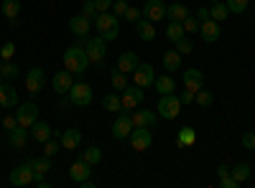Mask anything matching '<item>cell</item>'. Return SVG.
<instances>
[{
  "label": "cell",
  "mask_w": 255,
  "mask_h": 188,
  "mask_svg": "<svg viewBox=\"0 0 255 188\" xmlns=\"http://www.w3.org/2000/svg\"><path fill=\"white\" fill-rule=\"evenodd\" d=\"M64 69H69L72 74H84L90 69V56L87 51H84L82 46H69L67 51H64Z\"/></svg>",
  "instance_id": "cell-1"
},
{
  "label": "cell",
  "mask_w": 255,
  "mask_h": 188,
  "mask_svg": "<svg viewBox=\"0 0 255 188\" xmlns=\"http://www.w3.org/2000/svg\"><path fill=\"white\" fill-rule=\"evenodd\" d=\"M95 28H97L100 38H105V41H115L118 33H120V18H118L113 10L100 13V15L95 18Z\"/></svg>",
  "instance_id": "cell-2"
},
{
  "label": "cell",
  "mask_w": 255,
  "mask_h": 188,
  "mask_svg": "<svg viewBox=\"0 0 255 188\" xmlns=\"http://www.w3.org/2000/svg\"><path fill=\"white\" fill-rule=\"evenodd\" d=\"M156 110H158V117H163V120H176L181 112V102L176 94H161Z\"/></svg>",
  "instance_id": "cell-3"
},
{
  "label": "cell",
  "mask_w": 255,
  "mask_h": 188,
  "mask_svg": "<svg viewBox=\"0 0 255 188\" xmlns=\"http://www.w3.org/2000/svg\"><path fill=\"white\" fill-rule=\"evenodd\" d=\"M113 137L115 140H128L130 137V132H133V120H130V115H128V110H120L118 112V117H115V122H113Z\"/></svg>",
  "instance_id": "cell-4"
},
{
  "label": "cell",
  "mask_w": 255,
  "mask_h": 188,
  "mask_svg": "<svg viewBox=\"0 0 255 188\" xmlns=\"http://www.w3.org/2000/svg\"><path fill=\"white\" fill-rule=\"evenodd\" d=\"M84 51H87L90 56V64H100V61L105 59V54H108V41L95 36V38H87L84 41Z\"/></svg>",
  "instance_id": "cell-5"
},
{
  "label": "cell",
  "mask_w": 255,
  "mask_h": 188,
  "mask_svg": "<svg viewBox=\"0 0 255 188\" xmlns=\"http://www.w3.org/2000/svg\"><path fill=\"white\" fill-rule=\"evenodd\" d=\"M15 120H18L20 127L31 130V125L38 120V104H36V102H23V104L15 110Z\"/></svg>",
  "instance_id": "cell-6"
},
{
  "label": "cell",
  "mask_w": 255,
  "mask_h": 188,
  "mask_svg": "<svg viewBox=\"0 0 255 188\" xmlns=\"http://www.w3.org/2000/svg\"><path fill=\"white\" fill-rule=\"evenodd\" d=\"M69 102L74 104V107H90V102H92V89H90V84H72V89H69Z\"/></svg>",
  "instance_id": "cell-7"
},
{
  "label": "cell",
  "mask_w": 255,
  "mask_h": 188,
  "mask_svg": "<svg viewBox=\"0 0 255 188\" xmlns=\"http://www.w3.org/2000/svg\"><path fill=\"white\" fill-rule=\"evenodd\" d=\"M153 81H156V71L151 64H138V69L133 71V84H138L140 89H148V87H153Z\"/></svg>",
  "instance_id": "cell-8"
},
{
  "label": "cell",
  "mask_w": 255,
  "mask_h": 188,
  "mask_svg": "<svg viewBox=\"0 0 255 188\" xmlns=\"http://www.w3.org/2000/svg\"><path fill=\"white\" fill-rule=\"evenodd\" d=\"M128 140H130L133 150H148V148H151V142H153L151 127H133V132H130Z\"/></svg>",
  "instance_id": "cell-9"
},
{
  "label": "cell",
  "mask_w": 255,
  "mask_h": 188,
  "mask_svg": "<svg viewBox=\"0 0 255 188\" xmlns=\"http://www.w3.org/2000/svg\"><path fill=\"white\" fill-rule=\"evenodd\" d=\"M143 99H145V92H143L138 84H133V87L123 89V97H120V102H123V110H135L138 104H143Z\"/></svg>",
  "instance_id": "cell-10"
},
{
  "label": "cell",
  "mask_w": 255,
  "mask_h": 188,
  "mask_svg": "<svg viewBox=\"0 0 255 188\" xmlns=\"http://www.w3.org/2000/svg\"><path fill=\"white\" fill-rule=\"evenodd\" d=\"M166 8H168V5L163 3V0H145V5H143L140 10H143V18L158 23V20L166 18Z\"/></svg>",
  "instance_id": "cell-11"
},
{
  "label": "cell",
  "mask_w": 255,
  "mask_h": 188,
  "mask_svg": "<svg viewBox=\"0 0 255 188\" xmlns=\"http://www.w3.org/2000/svg\"><path fill=\"white\" fill-rule=\"evenodd\" d=\"M10 183L13 186H31L33 183V168H31V160H26L23 165L10 171Z\"/></svg>",
  "instance_id": "cell-12"
},
{
  "label": "cell",
  "mask_w": 255,
  "mask_h": 188,
  "mask_svg": "<svg viewBox=\"0 0 255 188\" xmlns=\"http://www.w3.org/2000/svg\"><path fill=\"white\" fill-rule=\"evenodd\" d=\"M72 84H74V79H72V71H69V69L56 71L54 79H51V87H54L56 94H67V92L72 89Z\"/></svg>",
  "instance_id": "cell-13"
},
{
  "label": "cell",
  "mask_w": 255,
  "mask_h": 188,
  "mask_svg": "<svg viewBox=\"0 0 255 188\" xmlns=\"http://www.w3.org/2000/svg\"><path fill=\"white\" fill-rule=\"evenodd\" d=\"M44 84H46V74H44V69H31L28 74H26V89L31 92V94H38L41 89H44Z\"/></svg>",
  "instance_id": "cell-14"
},
{
  "label": "cell",
  "mask_w": 255,
  "mask_h": 188,
  "mask_svg": "<svg viewBox=\"0 0 255 188\" xmlns=\"http://www.w3.org/2000/svg\"><path fill=\"white\" fill-rule=\"evenodd\" d=\"M130 120H133V127H153V125L158 122V112H153V110H135L130 115Z\"/></svg>",
  "instance_id": "cell-15"
},
{
  "label": "cell",
  "mask_w": 255,
  "mask_h": 188,
  "mask_svg": "<svg viewBox=\"0 0 255 188\" xmlns=\"http://www.w3.org/2000/svg\"><path fill=\"white\" fill-rule=\"evenodd\" d=\"M220 23H217V20H202V26H199V36H202V41H204V44H215V41L220 38Z\"/></svg>",
  "instance_id": "cell-16"
},
{
  "label": "cell",
  "mask_w": 255,
  "mask_h": 188,
  "mask_svg": "<svg viewBox=\"0 0 255 188\" xmlns=\"http://www.w3.org/2000/svg\"><path fill=\"white\" fill-rule=\"evenodd\" d=\"M184 87L197 94L204 87V74L199 69H184Z\"/></svg>",
  "instance_id": "cell-17"
},
{
  "label": "cell",
  "mask_w": 255,
  "mask_h": 188,
  "mask_svg": "<svg viewBox=\"0 0 255 188\" xmlns=\"http://www.w3.org/2000/svg\"><path fill=\"white\" fill-rule=\"evenodd\" d=\"M138 54H133V51H125V54H120V59H118V69L123 71V74H133L135 69H138Z\"/></svg>",
  "instance_id": "cell-18"
},
{
  "label": "cell",
  "mask_w": 255,
  "mask_h": 188,
  "mask_svg": "<svg viewBox=\"0 0 255 188\" xmlns=\"http://www.w3.org/2000/svg\"><path fill=\"white\" fill-rule=\"evenodd\" d=\"M26 137H28V130L26 127H13V130H8V145L13 150H23L26 148Z\"/></svg>",
  "instance_id": "cell-19"
},
{
  "label": "cell",
  "mask_w": 255,
  "mask_h": 188,
  "mask_svg": "<svg viewBox=\"0 0 255 188\" xmlns=\"http://www.w3.org/2000/svg\"><path fill=\"white\" fill-rule=\"evenodd\" d=\"M90 28H92V20H90V18H84L82 13H79V15H74V18L69 20V31H72L77 38H79V36H87V33H90Z\"/></svg>",
  "instance_id": "cell-20"
},
{
  "label": "cell",
  "mask_w": 255,
  "mask_h": 188,
  "mask_svg": "<svg viewBox=\"0 0 255 188\" xmlns=\"http://www.w3.org/2000/svg\"><path fill=\"white\" fill-rule=\"evenodd\" d=\"M135 33H138L140 41H153V38H156V26H153V20H148V18L135 20Z\"/></svg>",
  "instance_id": "cell-21"
},
{
  "label": "cell",
  "mask_w": 255,
  "mask_h": 188,
  "mask_svg": "<svg viewBox=\"0 0 255 188\" xmlns=\"http://www.w3.org/2000/svg\"><path fill=\"white\" fill-rule=\"evenodd\" d=\"M69 178L74 181V183H79V181H84V178H90V163L87 160H74L72 165H69Z\"/></svg>",
  "instance_id": "cell-22"
},
{
  "label": "cell",
  "mask_w": 255,
  "mask_h": 188,
  "mask_svg": "<svg viewBox=\"0 0 255 188\" xmlns=\"http://www.w3.org/2000/svg\"><path fill=\"white\" fill-rule=\"evenodd\" d=\"M31 168H33V181H38V178H46V173L51 171V158H49V155L33 158V160H31Z\"/></svg>",
  "instance_id": "cell-23"
},
{
  "label": "cell",
  "mask_w": 255,
  "mask_h": 188,
  "mask_svg": "<svg viewBox=\"0 0 255 188\" xmlns=\"http://www.w3.org/2000/svg\"><path fill=\"white\" fill-rule=\"evenodd\" d=\"M79 142H82V132H79L77 127H69V130L61 132V148H64V150L79 148Z\"/></svg>",
  "instance_id": "cell-24"
},
{
  "label": "cell",
  "mask_w": 255,
  "mask_h": 188,
  "mask_svg": "<svg viewBox=\"0 0 255 188\" xmlns=\"http://www.w3.org/2000/svg\"><path fill=\"white\" fill-rule=\"evenodd\" d=\"M15 104H18V92L3 81V84H0V107L10 110V107H15Z\"/></svg>",
  "instance_id": "cell-25"
},
{
  "label": "cell",
  "mask_w": 255,
  "mask_h": 188,
  "mask_svg": "<svg viewBox=\"0 0 255 188\" xmlns=\"http://www.w3.org/2000/svg\"><path fill=\"white\" fill-rule=\"evenodd\" d=\"M153 87L158 94H174L176 92V81L171 79V74H163V76H156Z\"/></svg>",
  "instance_id": "cell-26"
},
{
  "label": "cell",
  "mask_w": 255,
  "mask_h": 188,
  "mask_svg": "<svg viewBox=\"0 0 255 188\" xmlns=\"http://www.w3.org/2000/svg\"><path fill=\"white\" fill-rule=\"evenodd\" d=\"M194 142H197V130L194 127H189V125H186V127L179 130V135H176V145H179V148H191Z\"/></svg>",
  "instance_id": "cell-27"
},
{
  "label": "cell",
  "mask_w": 255,
  "mask_h": 188,
  "mask_svg": "<svg viewBox=\"0 0 255 188\" xmlns=\"http://www.w3.org/2000/svg\"><path fill=\"white\" fill-rule=\"evenodd\" d=\"M31 130H33V140H38V142H46V140H51V135H54V130L49 127L46 122H41V120H36V122L31 125Z\"/></svg>",
  "instance_id": "cell-28"
},
{
  "label": "cell",
  "mask_w": 255,
  "mask_h": 188,
  "mask_svg": "<svg viewBox=\"0 0 255 188\" xmlns=\"http://www.w3.org/2000/svg\"><path fill=\"white\" fill-rule=\"evenodd\" d=\"M186 31H184V23L181 20H168V28H166V38L171 41V44H176L179 38H184Z\"/></svg>",
  "instance_id": "cell-29"
},
{
  "label": "cell",
  "mask_w": 255,
  "mask_h": 188,
  "mask_svg": "<svg viewBox=\"0 0 255 188\" xmlns=\"http://www.w3.org/2000/svg\"><path fill=\"white\" fill-rule=\"evenodd\" d=\"M163 69L171 74V71H176V69H181V54L179 51H166L163 54Z\"/></svg>",
  "instance_id": "cell-30"
},
{
  "label": "cell",
  "mask_w": 255,
  "mask_h": 188,
  "mask_svg": "<svg viewBox=\"0 0 255 188\" xmlns=\"http://www.w3.org/2000/svg\"><path fill=\"white\" fill-rule=\"evenodd\" d=\"M230 15V8H227V3H222V0H217V3H212V8H209V18L212 20H217V23H222V20Z\"/></svg>",
  "instance_id": "cell-31"
},
{
  "label": "cell",
  "mask_w": 255,
  "mask_h": 188,
  "mask_svg": "<svg viewBox=\"0 0 255 188\" xmlns=\"http://www.w3.org/2000/svg\"><path fill=\"white\" fill-rule=\"evenodd\" d=\"M110 84H113V89H128V74H123L118 66L115 69H110Z\"/></svg>",
  "instance_id": "cell-32"
},
{
  "label": "cell",
  "mask_w": 255,
  "mask_h": 188,
  "mask_svg": "<svg viewBox=\"0 0 255 188\" xmlns=\"http://www.w3.org/2000/svg\"><path fill=\"white\" fill-rule=\"evenodd\" d=\"M166 15H168V20H184L189 15V8L181 5V3H174V5L166 8Z\"/></svg>",
  "instance_id": "cell-33"
},
{
  "label": "cell",
  "mask_w": 255,
  "mask_h": 188,
  "mask_svg": "<svg viewBox=\"0 0 255 188\" xmlns=\"http://www.w3.org/2000/svg\"><path fill=\"white\" fill-rule=\"evenodd\" d=\"M0 76H3V79H18L20 69L13 64V61H0Z\"/></svg>",
  "instance_id": "cell-34"
},
{
  "label": "cell",
  "mask_w": 255,
  "mask_h": 188,
  "mask_svg": "<svg viewBox=\"0 0 255 188\" xmlns=\"http://www.w3.org/2000/svg\"><path fill=\"white\" fill-rule=\"evenodd\" d=\"M18 13H20V0H3V15L8 20L18 18Z\"/></svg>",
  "instance_id": "cell-35"
},
{
  "label": "cell",
  "mask_w": 255,
  "mask_h": 188,
  "mask_svg": "<svg viewBox=\"0 0 255 188\" xmlns=\"http://www.w3.org/2000/svg\"><path fill=\"white\" fill-rule=\"evenodd\" d=\"M230 176L235 178V181H240V183H245V181L250 178V165H248V163H238L235 168L230 171Z\"/></svg>",
  "instance_id": "cell-36"
},
{
  "label": "cell",
  "mask_w": 255,
  "mask_h": 188,
  "mask_svg": "<svg viewBox=\"0 0 255 188\" xmlns=\"http://www.w3.org/2000/svg\"><path fill=\"white\" fill-rule=\"evenodd\" d=\"M102 107L108 110V112H120V110H123V102H120V97H118V94H105Z\"/></svg>",
  "instance_id": "cell-37"
},
{
  "label": "cell",
  "mask_w": 255,
  "mask_h": 188,
  "mask_svg": "<svg viewBox=\"0 0 255 188\" xmlns=\"http://www.w3.org/2000/svg\"><path fill=\"white\" fill-rule=\"evenodd\" d=\"M181 23H184V31H186V33H199V26H202L199 18H197L194 13H189V15L181 20Z\"/></svg>",
  "instance_id": "cell-38"
},
{
  "label": "cell",
  "mask_w": 255,
  "mask_h": 188,
  "mask_svg": "<svg viewBox=\"0 0 255 188\" xmlns=\"http://www.w3.org/2000/svg\"><path fill=\"white\" fill-rule=\"evenodd\" d=\"M194 102L199 104V107H209V104H212V102H215V94H212L209 89H204V87H202V89L197 92V97H194Z\"/></svg>",
  "instance_id": "cell-39"
},
{
  "label": "cell",
  "mask_w": 255,
  "mask_h": 188,
  "mask_svg": "<svg viewBox=\"0 0 255 188\" xmlns=\"http://www.w3.org/2000/svg\"><path fill=\"white\" fill-rule=\"evenodd\" d=\"M82 160H87L90 165H97L102 160V150L100 148H87V150L82 153Z\"/></svg>",
  "instance_id": "cell-40"
},
{
  "label": "cell",
  "mask_w": 255,
  "mask_h": 188,
  "mask_svg": "<svg viewBox=\"0 0 255 188\" xmlns=\"http://www.w3.org/2000/svg\"><path fill=\"white\" fill-rule=\"evenodd\" d=\"M225 3H227V8H230V13H245L248 10V3H250V0H225Z\"/></svg>",
  "instance_id": "cell-41"
},
{
  "label": "cell",
  "mask_w": 255,
  "mask_h": 188,
  "mask_svg": "<svg viewBox=\"0 0 255 188\" xmlns=\"http://www.w3.org/2000/svg\"><path fill=\"white\" fill-rule=\"evenodd\" d=\"M82 15H84V18H90L92 23H95V18L100 15V10H97V5H95V0H87V3L82 5Z\"/></svg>",
  "instance_id": "cell-42"
},
{
  "label": "cell",
  "mask_w": 255,
  "mask_h": 188,
  "mask_svg": "<svg viewBox=\"0 0 255 188\" xmlns=\"http://www.w3.org/2000/svg\"><path fill=\"white\" fill-rule=\"evenodd\" d=\"M176 51H179L181 56H184V54H191V51H194V44H191V41L184 36V38H179V41H176Z\"/></svg>",
  "instance_id": "cell-43"
},
{
  "label": "cell",
  "mask_w": 255,
  "mask_h": 188,
  "mask_svg": "<svg viewBox=\"0 0 255 188\" xmlns=\"http://www.w3.org/2000/svg\"><path fill=\"white\" fill-rule=\"evenodd\" d=\"M46 145V150H44V155H49V158H54L59 150H61V142H56V140H46L44 142Z\"/></svg>",
  "instance_id": "cell-44"
},
{
  "label": "cell",
  "mask_w": 255,
  "mask_h": 188,
  "mask_svg": "<svg viewBox=\"0 0 255 188\" xmlns=\"http://www.w3.org/2000/svg\"><path fill=\"white\" fill-rule=\"evenodd\" d=\"M140 18H143V10H140V8H130V5H128V10H125V20L135 23V20H140Z\"/></svg>",
  "instance_id": "cell-45"
},
{
  "label": "cell",
  "mask_w": 255,
  "mask_h": 188,
  "mask_svg": "<svg viewBox=\"0 0 255 188\" xmlns=\"http://www.w3.org/2000/svg\"><path fill=\"white\" fill-rule=\"evenodd\" d=\"M118 18H125V10H128V3H125V0H115V3H113V8H110Z\"/></svg>",
  "instance_id": "cell-46"
},
{
  "label": "cell",
  "mask_w": 255,
  "mask_h": 188,
  "mask_svg": "<svg viewBox=\"0 0 255 188\" xmlns=\"http://www.w3.org/2000/svg\"><path fill=\"white\" fill-rule=\"evenodd\" d=\"M243 148L245 150H255V132H245L243 135Z\"/></svg>",
  "instance_id": "cell-47"
},
{
  "label": "cell",
  "mask_w": 255,
  "mask_h": 188,
  "mask_svg": "<svg viewBox=\"0 0 255 188\" xmlns=\"http://www.w3.org/2000/svg\"><path fill=\"white\" fill-rule=\"evenodd\" d=\"M194 92H191V89H184L181 94H179V102H181V107H184V104H191V102H194Z\"/></svg>",
  "instance_id": "cell-48"
},
{
  "label": "cell",
  "mask_w": 255,
  "mask_h": 188,
  "mask_svg": "<svg viewBox=\"0 0 255 188\" xmlns=\"http://www.w3.org/2000/svg\"><path fill=\"white\" fill-rule=\"evenodd\" d=\"M13 54H15V46H13L10 41H8V44H5L3 49H0V56H3V61H8V59H10Z\"/></svg>",
  "instance_id": "cell-49"
},
{
  "label": "cell",
  "mask_w": 255,
  "mask_h": 188,
  "mask_svg": "<svg viewBox=\"0 0 255 188\" xmlns=\"http://www.w3.org/2000/svg\"><path fill=\"white\" fill-rule=\"evenodd\" d=\"M220 186H222V188H238L240 181H235L232 176H225V178H220Z\"/></svg>",
  "instance_id": "cell-50"
},
{
  "label": "cell",
  "mask_w": 255,
  "mask_h": 188,
  "mask_svg": "<svg viewBox=\"0 0 255 188\" xmlns=\"http://www.w3.org/2000/svg\"><path fill=\"white\" fill-rule=\"evenodd\" d=\"M113 3H115V0H95V5H97L100 13H108L113 8Z\"/></svg>",
  "instance_id": "cell-51"
},
{
  "label": "cell",
  "mask_w": 255,
  "mask_h": 188,
  "mask_svg": "<svg viewBox=\"0 0 255 188\" xmlns=\"http://www.w3.org/2000/svg\"><path fill=\"white\" fill-rule=\"evenodd\" d=\"M3 127H5V130H13V127H18V120H15V115H8V117L3 120Z\"/></svg>",
  "instance_id": "cell-52"
},
{
  "label": "cell",
  "mask_w": 255,
  "mask_h": 188,
  "mask_svg": "<svg viewBox=\"0 0 255 188\" xmlns=\"http://www.w3.org/2000/svg\"><path fill=\"white\" fill-rule=\"evenodd\" d=\"M194 15L199 18V23H202V20H209V8H199Z\"/></svg>",
  "instance_id": "cell-53"
},
{
  "label": "cell",
  "mask_w": 255,
  "mask_h": 188,
  "mask_svg": "<svg viewBox=\"0 0 255 188\" xmlns=\"http://www.w3.org/2000/svg\"><path fill=\"white\" fill-rule=\"evenodd\" d=\"M217 176H220V178L230 176V168H227V165H220V168H217Z\"/></svg>",
  "instance_id": "cell-54"
},
{
  "label": "cell",
  "mask_w": 255,
  "mask_h": 188,
  "mask_svg": "<svg viewBox=\"0 0 255 188\" xmlns=\"http://www.w3.org/2000/svg\"><path fill=\"white\" fill-rule=\"evenodd\" d=\"M209 3H217V0H209Z\"/></svg>",
  "instance_id": "cell-55"
},
{
  "label": "cell",
  "mask_w": 255,
  "mask_h": 188,
  "mask_svg": "<svg viewBox=\"0 0 255 188\" xmlns=\"http://www.w3.org/2000/svg\"><path fill=\"white\" fill-rule=\"evenodd\" d=\"M0 84H3V76H0Z\"/></svg>",
  "instance_id": "cell-56"
}]
</instances>
